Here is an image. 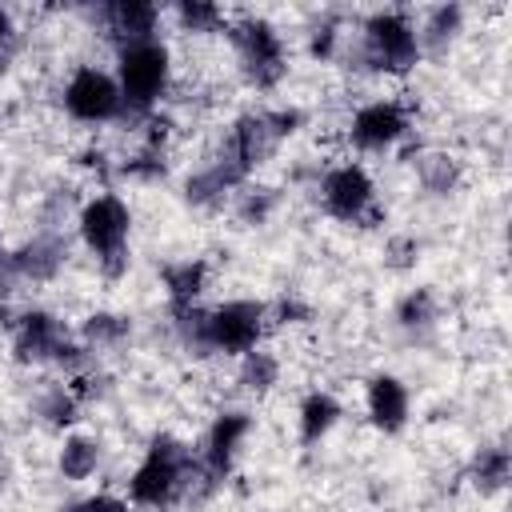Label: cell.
I'll use <instances>...</instances> for the list:
<instances>
[{"mask_svg": "<svg viewBox=\"0 0 512 512\" xmlns=\"http://www.w3.org/2000/svg\"><path fill=\"white\" fill-rule=\"evenodd\" d=\"M172 328L180 344L192 356H244L260 348V336L268 328V308L256 300H224L216 308H184L172 312Z\"/></svg>", "mask_w": 512, "mask_h": 512, "instance_id": "1", "label": "cell"}, {"mask_svg": "<svg viewBox=\"0 0 512 512\" xmlns=\"http://www.w3.org/2000/svg\"><path fill=\"white\" fill-rule=\"evenodd\" d=\"M300 108H260V112H244L240 120H232L228 136L220 140L212 164L236 184L244 188L248 176L272 160V152L280 148L284 136H292L300 128Z\"/></svg>", "mask_w": 512, "mask_h": 512, "instance_id": "2", "label": "cell"}, {"mask_svg": "<svg viewBox=\"0 0 512 512\" xmlns=\"http://www.w3.org/2000/svg\"><path fill=\"white\" fill-rule=\"evenodd\" d=\"M200 480L196 456L184 440H176L172 432H156L144 448V460L136 464V472L128 476V504L140 508H168L172 500H180V492Z\"/></svg>", "mask_w": 512, "mask_h": 512, "instance_id": "3", "label": "cell"}, {"mask_svg": "<svg viewBox=\"0 0 512 512\" xmlns=\"http://www.w3.org/2000/svg\"><path fill=\"white\" fill-rule=\"evenodd\" d=\"M168 84H172V52L160 36L116 48V88L124 100V116L148 120L164 100Z\"/></svg>", "mask_w": 512, "mask_h": 512, "instance_id": "4", "label": "cell"}, {"mask_svg": "<svg viewBox=\"0 0 512 512\" xmlns=\"http://www.w3.org/2000/svg\"><path fill=\"white\" fill-rule=\"evenodd\" d=\"M12 356L20 364H56L68 376H80L84 368H92V352L76 344L64 332V324L44 308H28L12 320Z\"/></svg>", "mask_w": 512, "mask_h": 512, "instance_id": "5", "label": "cell"}, {"mask_svg": "<svg viewBox=\"0 0 512 512\" xmlns=\"http://www.w3.org/2000/svg\"><path fill=\"white\" fill-rule=\"evenodd\" d=\"M352 56L360 60L356 68H372V72H408L416 68L420 60V40H416V24L408 12L400 8H384V12H372L356 36V48Z\"/></svg>", "mask_w": 512, "mask_h": 512, "instance_id": "6", "label": "cell"}, {"mask_svg": "<svg viewBox=\"0 0 512 512\" xmlns=\"http://www.w3.org/2000/svg\"><path fill=\"white\" fill-rule=\"evenodd\" d=\"M76 232L96 264L116 276L128 264V236H132V208L116 192H96L76 212Z\"/></svg>", "mask_w": 512, "mask_h": 512, "instance_id": "7", "label": "cell"}, {"mask_svg": "<svg viewBox=\"0 0 512 512\" xmlns=\"http://www.w3.org/2000/svg\"><path fill=\"white\" fill-rule=\"evenodd\" d=\"M232 48H236V60H240V72L252 88H276L288 72V48H284V36L264 20V16H244L232 24Z\"/></svg>", "mask_w": 512, "mask_h": 512, "instance_id": "8", "label": "cell"}, {"mask_svg": "<svg viewBox=\"0 0 512 512\" xmlns=\"http://www.w3.org/2000/svg\"><path fill=\"white\" fill-rule=\"evenodd\" d=\"M316 192H320V208H324L332 220H344V224H372V220H376V184H372V176H368L360 164H352V160L332 164V168L320 176Z\"/></svg>", "mask_w": 512, "mask_h": 512, "instance_id": "9", "label": "cell"}, {"mask_svg": "<svg viewBox=\"0 0 512 512\" xmlns=\"http://www.w3.org/2000/svg\"><path fill=\"white\" fill-rule=\"evenodd\" d=\"M64 112L80 124H108L124 116V100L116 88V76L96 68V64H80L68 84H64Z\"/></svg>", "mask_w": 512, "mask_h": 512, "instance_id": "10", "label": "cell"}, {"mask_svg": "<svg viewBox=\"0 0 512 512\" xmlns=\"http://www.w3.org/2000/svg\"><path fill=\"white\" fill-rule=\"evenodd\" d=\"M248 432H252V416L248 412H220L208 424L204 444L196 452V468H200L204 488H216V484L228 480V472L236 468V456H240Z\"/></svg>", "mask_w": 512, "mask_h": 512, "instance_id": "11", "label": "cell"}, {"mask_svg": "<svg viewBox=\"0 0 512 512\" xmlns=\"http://www.w3.org/2000/svg\"><path fill=\"white\" fill-rule=\"evenodd\" d=\"M408 124H412V116L400 100H368L352 112L348 140L360 152H384V148H392L408 136Z\"/></svg>", "mask_w": 512, "mask_h": 512, "instance_id": "12", "label": "cell"}, {"mask_svg": "<svg viewBox=\"0 0 512 512\" xmlns=\"http://www.w3.org/2000/svg\"><path fill=\"white\" fill-rule=\"evenodd\" d=\"M68 260V240L60 228H40L32 240H24L16 252H8V272L12 280H28V284H48L56 280V272Z\"/></svg>", "mask_w": 512, "mask_h": 512, "instance_id": "13", "label": "cell"}, {"mask_svg": "<svg viewBox=\"0 0 512 512\" xmlns=\"http://www.w3.org/2000/svg\"><path fill=\"white\" fill-rule=\"evenodd\" d=\"M88 16L104 28L108 40H116V48L136 44V40H152L156 24H160V8L148 0H108V4L92 8Z\"/></svg>", "mask_w": 512, "mask_h": 512, "instance_id": "14", "label": "cell"}, {"mask_svg": "<svg viewBox=\"0 0 512 512\" xmlns=\"http://www.w3.org/2000/svg\"><path fill=\"white\" fill-rule=\"evenodd\" d=\"M364 408H368V420H372L376 432L396 436L408 424V408H412L404 380L392 376V372H376L364 388Z\"/></svg>", "mask_w": 512, "mask_h": 512, "instance_id": "15", "label": "cell"}, {"mask_svg": "<svg viewBox=\"0 0 512 512\" xmlns=\"http://www.w3.org/2000/svg\"><path fill=\"white\" fill-rule=\"evenodd\" d=\"M160 280L168 292V308L184 312V308H196L200 292L208 288V264L204 260H176V264H164Z\"/></svg>", "mask_w": 512, "mask_h": 512, "instance_id": "16", "label": "cell"}, {"mask_svg": "<svg viewBox=\"0 0 512 512\" xmlns=\"http://www.w3.org/2000/svg\"><path fill=\"white\" fill-rule=\"evenodd\" d=\"M460 32H464V8H460V4H436V8L424 16V24L416 28L420 56H424V52L444 56V52L456 44Z\"/></svg>", "mask_w": 512, "mask_h": 512, "instance_id": "17", "label": "cell"}, {"mask_svg": "<svg viewBox=\"0 0 512 512\" xmlns=\"http://www.w3.org/2000/svg\"><path fill=\"white\" fill-rule=\"evenodd\" d=\"M336 420H340V400L332 392H308L300 400V416H296L300 444H320L336 428Z\"/></svg>", "mask_w": 512, "mask_h": 512, "instance_id": "18", "label": "cell"}, {"mask_svg": "<svg viewBox=\"0 0 512 512\" xmlns=\"http://www.w3.org/2000/svg\"><path fill=\"white\" fill-rule=\"evenodd\" d=\"M228 196H236V184L208 160V164H200L188 180H184V200L192 204V208H220Z\"/></svg>", "mask_w": 512, "mask_h": 512, "instance_id": "19", "label": "cell"}, {"mask_svg": "<svg viewBox=\"0 0 512 512\" xmlns=\"http://www.w3.org/2000/svg\"><path fill=\"white\" fill-rule=\"evenodd\" d=\"M508 472H512V456H508L504 444H488V448H480V452L472 456V464H468V480H472L484 496L500 492V488L508 484Z\"/></svg>", "mask_w": 512, "mask_h": 512, "instance_id": "20", "label": "cell"}, {"mask_svg": "<svg viewBox=\"0 0 512 512\" xmlns=\"http://www.w3.org/2000/svg\"><path fill=\"white\" fill-rule=\"evenodd\" d=\"M100 456H104L100 440H92V436H68L64 448H60V456H56V468H60L64 480H88L100 468Z\"/></svg>", "mask_w": 512, "mask_h": 512, "instance_id": "21", "label": "cell"}, {"mask_svg": "<svg viewBox=\"0 0 512 512\" xmlns=\"http://www.w3.org/2000/svg\"><path fill=\"white\" fill-rule=\"evenodd\" d=\"M128 336H132V320L120 316V312H92L80 324V340H84L88 352L92 348H120Z\"/></svg>", "mask_w": 512, "mask_h": 512, "instance_id": "22", "label": "cell"}, {"mask_svg": "<svg viewBox=\"0 0 512 512\" xmlns=\"http://www.w3.org/2000/svg\"><path fill=\"white\" fill-rule=\"evenodd\" d=\"M32 408L48 428H68L80 416V396L72 392V384H48V388H40Z\"/></svg>", "mask_w": 512, "mask_h": 512, "instance_id": "23", "label": "cell"}, {"mask_svg": "<svg viewBox=\"0 0 512 512\" xmlns=\"http://www.w3.org/2000/svg\"><path fill=\"white\" fill-rule=\"evenodd\" d=\"M416 176H420V184H424L432 196H448V192H456V184H460V164H456V156H448V152H424V156L416 160Z\"/></svg>", "mask_w": 512, "mask_h": 512, "instance_id": "24", "label": "cell"}, {"mask_svg": "<svg viewBox=\"0 0 512 512\" xmlns=\"http://www.w3.org/2000/svg\"><path fill=\"white\" fill-rule=\"evenodd\" d=\"M436 316H440V304H436L432 288H412V292H404L400 304H396V324L408 328V332H424V328H432Z\"/></svg>", "mask_w": 512, "mask_h": 512, "instance_id": "25", "label": "cell"}, {"mask_svg": "<svg viewBox=\"0 0 512 512\" xmlns=\"http://www.w3.org/2000/svg\"><path fill=\"white\" fill-rule=\"evenodd\" d=\"M276 380H280V360H276L272 352L252 348V352L240 356V384H244L248 392H268Z\"/></svg>", "mask_w": 512, "mask_h": 512, "instance_id": "26", "label": "cell"}, {"mask_svg": "<svg viewBox=\"0 0 512 512\" xmlns=\"http://www.w3.org/2000/svg\"><path fill=\"white\" fill-rule=\"evenodd\" d=\"M172 12H176V24L184 32H216L224 24V12L208 0H180Z\"/></svg>", "mask_w": 512, "mask_h": 512, "instance_id": "27", "label": "cell"}, {"mask_svg": "<svg viewBox=\"0 0 512 512\" xmlns=\"http://www.w3.org/2000/svg\"><path fill=\"white\" fill-rule=\"evenodd\" d=\"M276 208V188H236V216L244 224H264Z\"/></svg>", "mask_w": 512, "mask_h": 512, "instance_id": "28", "label": "cell"}, {"mask_svg": "<svg viewBox=\"0 0 512 512\" xmlns=\"http://www.w3.org/2000/svg\"><path fill=\"white\" fill-rule=\"evenodd\" d=\"M340 40H344L340 20H336V16H324V20H316V24L308 28V56H312V60H332V56L340 52Z\"/></svg>", "mask_w": 512, "mask_h": 512, "instance_id": "29", "label": "cell"}, {"mask_svg": "<svg viewBox=\"0 0 512 512\" xmlns=\"http://www.w3.org/2000/svg\"><path fill=\"white\" fill-rule=\"evenodd\" d=\"M60 512H132V508H128V500H120V496L96 492V496H84V500H72V504H64Z\"/></svg>", "mask_w": 512, "mask_h": 512, "instance_id": "30", "label": "cell"}, {"mask_svg": "<svg viewBox=\"0 0 512 512\" xmlns=\"http://www.w3.org/2000/svg\"><path fill=\"white\" fill-rule=\"evenodd\" d=\"M416 252H420V244H416L412 236H396V240H388V248H384V264H388V268H412V264H416Z\"/></svg>", "mask_w": 512, "mask_h": 512, "instance_id": "31", "label": "cell"}, {"mask_svg": "<svg viewBox=\"0 0 512 512\" xmlns=\"http://www.w3.org/2000/svg\"><path fill=\"white\" fill-rule=\"evenodd\" d=\"M272 316H276L280 324H308V320H312V308H308L304 300H296V296H280V300L272 304Z\"/></svg>", "mask_w": 512, "mask_h": 512, "instance_id": "32", "label": "cell"}, {"mask_svg": "<svg viewBox=\"0 0 512 512\" xmlns=\"http://www.w3.org/2000/svg\"><path fill=\"white\" fill-rule=\"evenodd\" d=\"M16 52H20V40H0V76H4L8 68H12Z\"/></svg>", "mask_w": 512, "mask_h": 512, "instance_id": "33", "label": "cell"}, {"mask_svg": "<svg viewBox=\"0 0 512 512\" xmlns=\"http://www.w3.org/2000/svg\"><path fill=\"white\" fill-rule=\"evenodd\" d=\"M12 284V272H8V252H4V240H0V292Z\"/></svg>", "mask_w": 512, "mask_h": 512, "instance_id": "34", "label": "cell"}]
</instances>
